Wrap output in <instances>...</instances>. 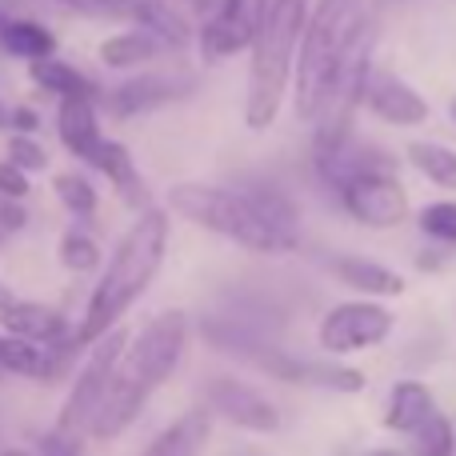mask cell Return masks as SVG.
Listing matches in <instances>:
<instances>
[{
  "mask_svg": "<svg viewBox=\"0 0 456 456\" xmlns=\"http://www.w3.org/2000/svg\"><path fill=\"white\" fill-rule=\"evenodd\" d=\"M184 348H189V316L181 308H168V313L152 316L141 329V337L133 345H125L117 369H112V385L104 393V404L93 420L96 441H112V436H120L141 417L149 396L173 377Z\"/></svg>",
  "mask_w": 456,
  "mask_h": 456,
  "instance_id": "6da1fadb",
  "label": "cell"
},
{
  "mask_svg": "<svg viewBox=\"0 0 456 456\" xmlns=\"http://www.w3.org/2000/svg\"><path fill=\"white\" fill-rule=\"evenodd\" d=\"M168 205L184 221L221 232L252 252H292L297 248V216L268 189H216V184H176Z\"/></svg>",
  "mask_w": 456,
  "mask_h": 456,
  "instance_id": "7a4b0ae2",
  "label": "cell"
},
{
  "mask_svg": "<svg viewBox=\"0 0 456 456\" xmlns=\"http://www.w3.org/2000/svg\"><path fill=\"white\" fill-rule=\"evenodd\" d=\"M165 248H168V216L160 208H144L133 221V228L120 236L109 268L96 281L88 313L77 329V345H96L104 332H112V324L128 313V305L157 281L160 265H165Z\"/></svg>",
  "mask_w": 456,
  "mask_h": 456,
  "instance_id": "3957f363",
  "label": "cell"
},
{
  "mask_svg": "<svg viewBox=\"0 0 456 456\" xmlns=\"http://www.w3.org/2000/svg\"><path fill=\"white\" fill-rule=\"evenodd\" d=\"M369 28L364 0H316L297 48V117L321 120L348 48Z\"/></svg>",
  "mask_w": 456,
  "mask_h": 456,
  "instance_id": "277c9868",
  "label": "cell"
},
{
  "mask_svg": "<svg viewBox=\"0 0 456 456\" xmlns=\"http://www.w3.org/2000/svg\"><path fill=\"white\" fill-rule=\"evenodd\" d=\"M308 20V0H273L265 12L256 40H252V88L244 120L248 128H268L281 112V96L289 85V72L297 64L300 32Z\"/></svg>",
  "mask_w": 456,
  "mask_h": 456,
  "instance_id": "5b68a950",
  "label": "cell"
},
{
  "mask_svg": "<svg viewBox=\"0 0 456 456\" xmlns=\"http://www.w3.org/2000/svg\"><path fill=\"white\" fill-rule=\"evenodd\" d=\"M125 345H128L125 332H104L96 340L93 356L80 369L77 385H72L69 401H64L61 417H56V433L45 441L48 456H80V444H85V436H93V420L104 404V393L112 385V369H117Z\"/></svg>",
  "mask_w": 456,
  "mask_h": 456,
  "instance_id": "8992f818",
  "label": "cell"
},
{
  "mask_svg": "<svg viewBox=\"0 0 456 456\" xmlns=\"http://www.w3.org/2000/svg\"><path fill=\"white\" fill-rule=\"evenodd\" d=\"M369 53H372V28H364L361 37H356V45L348 48L345 64H340L337 80H332L329 104H324L321 120H316V144H321L324 157H337V152L345 149L353 112H356V104L364 101V88H369V77H372Z\"/></svg>",
  "mask_w": 456,
  "mask_h": 456,
  "instance_id": "52a82bcc",
  "label": "cell"
},
{
  "mask_svg": "<svg viewBox=\"0 0 456 456\" xmlns=\"http://www.w3.org/2000/svg\"><path fill=\"white\" fill-rule=\"evenodd\" d=\"M340 200L348 216L369 228H393L409 216V192L393 181L388 168H353L340 181Z\"/></svg>",
  "mask_w": 456,
  "mask_h": 456,
  "instance_id": "ba28073f",
  "label": "cell"
},
{
  "mask_svg": "<svg viewBox=\"0 0 456 456\" xmlns=\"http://www.w3.org/2000/svg\"><path fill=\"white\" fill-rule=\"evenodd\" d=\"M273 0H221L208 24L200 28V53L205 61H224V56H236L256 40L260 24H265V12Z\"/></svg>",
  "mask_w": 456,
  "mask_h": 456,
  "instance_id": "9c48e42d",
  "label": "cell"
},
{
  "mask_svg": "<svg viewBox=\"0 0 456 456\" xmlns=\"http://www.w3.org/2000/svg\"><path fill=\"white\" fill-rule=\"evenodd\" d=\"M393 332V313L380 305H337L329 316L321 321V348L329 353H361L372 348Z\"/></svg>",
  "mask_w": 456,
  "mask_h": 456,
  "instance_id": "30bf717a",
  "label": "cell"
},
{
  "mask_svg": "<svg viewBox=\"0 0 456 456\" xmlns=\"http://www.w3.org/2000/svg\"><path fill=\"white\" fill-rule=\"evenodd\" d=\"M208 401H213V409L221 417L248 428V433H273L281 425V412L273 409V401L265 393H256V388H248L244 380H228V377L213 380L208 385Z\"/></svg>",
  "mask_w": 456,
  "mask_h": 456,
  "instance_id": "8fae6325",
  "label": "cell"
},
{
  "mask_svg": "<svg viewBox=\"0 0 456 456\" xmlns=\"http://www.w3.org/2000/svg\"><path fill=\"white\" fill-rule=\"evenodd\" d=\"M364 104L377 112L380 120L388 125H425L428 120V101L409 88L404 80H396L393 72H372L369 77V88H364Z\"/></svg>",
  "mask_w": 456,
  "mask_h": 456,
  "instance_id": "7c38bea8",
  "label": "cell"
},
{
  "mask_svg": "<svg viewBox=\"0 0 456 456\" xmlns=\"http://www.w3.org/2000/svg\"><path fill=\"white\" fill-rule=\"evenodd\" d=\"M56 133H61L64 149H69L72 157L96 165V152H101L104 136H101L96 109L88 104V96H64V101H61V117H56Z\"/></svg>",
  "mask_w": 456,
  "mask_h": 456,
  "instance_id": "4fadbf2b",
  "label": "cell"
},
{
  "mask_svg": "<svg viewBox=\"0 0 456 456\" xmlns=\"http://www.w3.org/2000/svg\"><path fill=\"white\" fill-rule=\"evenodd\" d=\"M189 88L192 85L181 77H141L112 93V109H117V117H136V112L160 109V104H168V101H181Z\"/></svg>",
  "mask_w": 456,
  "mask_h": 456,
  "instance_id": "5bb4252c",
  "label": "cell"
},
{
  "mask_svg": "<svg viewBox=\"0 0 456 456\" xmlns=\"http://www.w3.org/2000/svg\"><path fill=\"white\" fill-rule=\"evenodd\" d=\"M332 273H337V281L353 284L364 297H401L404 292V276L369 256H340V260H332Z\"/></svg>",
  "mask_w": 456,
  "mask_h": 456,
  "instance_id": "9a60e30c",
  "label": "cell"
},
{
  "mask_svg": "<svg viewBox=\"0 0 456 456\" xmlns=\"http://www.w3.org/2000/svg\"><path fill=\"white\" fill-rule=\"evenodd\" d=\"M96 168H101V173L109 176L112 184H117V192H120V197H125L133 208H144V205H149V192H144V181H141V173H136V160H133V152H128L125 144L104 141L101 152H96Z\"/></svg>",
  "mask_w": 456,
  "mask_h": 456,
  "instance_id": "2e32d148",
  "label": "cell"
},
{
  "mask_svg": "<svg viewBox=\"0 0 456 456\" xmlns=\"http://www.w3.org/2000/svg\"><path fill=\"white\" fill-rule=\"evenodd\" d=\"M433 412H436L433 393H428L420 380H401V385L393 388V396H388L385 420H388V428H396V433H417Z\"/></svg>",
  "mask_w": 456,
  "mask_h": 456,
  "instance_id": "e0dca14e",
  "label": "cell"
},
{
  "mask_svg": "<svg viewBox=\"0 0 456 456\" xmlns=\"http://www.w3.org/2000/svg\"><path fill=\"white\" fill-rule=\"evenodd\" d=\"M0 324L12 337H28V340H56L64 332L61 313H53L48 305H28V300H12V305L0 313Z\"/></svg>",
  "mask_w": 456,
  "mask_h": 456,
  "instance_id": "ac0fdd59",
  "label": "cell"
},
{
  "mask_svg": "<svg viewBox=\"0 0 456 456\" xmlns=\"http://www.w3.org/2000/svg\"><path fill=\"white\" fill-rule=\"evenodd\" d=\"M205 441H208V417L205 412H184L141 456H200Z\"/></svg>",
  "mask_w": 456,
  "mask_h": 456,
  "instance_id": "d6986e66",
  "label": "cell"
},
{
  "mask_svg": "<svg viewBox=\"0 0 456 456\" xmlns=\"http://www.w3.org/2000/svg\"><path fill=\"white\" fill-rule=\"evenodd\" d=\"M0 369L8 372H20V377H40V380H53L56 361L45 353V340H28V337H0Z\"/></svg>",
  "mask_w": 456,
  "mask_h": 456,
  "instance_id": "ffe728a7",
  "label": "cell"
},
{
  "mask_svg": "<svg viewBox=\"0 0 456 456\" xmlns=\"http://www.w3.org/2000/svg\"><path fill=\"white\" fill-rule=\"evenodd\" d=\"M168 48V40H160L157 32L141 28V32H120V37H109L101 45V61L109 69H133V64H149L152 56H160Z\"/></svg>",
  "mask_w": 456,
  "mask_h": 456,
  "instance_id": "44dd1931",
  "label": "cell"
},
{
  "mask_svg": "<svg viewBox=\"0 0 456 456\" xmlns=\"http://www.w3.org/2000/svg\"><path fill=\"white\" fill-rule=\"evenodd\" d=\"M125 16L136 20L141 28L157 32V37L168 40V45H184V40H189V20H184L173 4H165V0H133Z\"/></svg>",
  "mask_w": 456,
  "mask_h": 456,
  "instance_id": "7402d4cb",
  "label": "cell"
},
{
  "mask_svg": "<svg viewBox=\"0 0 456 456\" xmlns=\"http://www.w3.org/2000/svg\"><path fill=\"white\" fill-rule=\"evenodd\" d=\"M32 80H37L45 93H56L61 101H64V96H88V93H93V85H88V80L80 77L72 64H61V61H53V56L32 61Z\"/></svg>",
  "mask_w": 456,
  "mask_h": 456,
  "instance_id": "603a6c76",
  "label": "cell"
},
{
  "mask_svg": "<svg viewBox=\"0 0 456 456\" xmlns=\"http://www.w3.org/2000/svg\"><path fill=\"white\" fill-rule=\"evenodd\" d=\"M4 48L12 56H24V61H45V56H53L56 40H53V32H48L45 24H37V20H12L4 28Z\"/></svg>",
  "mask_w": 456,
  "mask_h": 456,
  "instance_id": "cb8c5ba5",
  "label": "cell"
},
{
  "mask_svg": "<svg viewBox=\"0 0 456 456\" xmlns=\"http://www.w3.org/2000/svg\"><path fill=\"white\" fill-rule=\"evenodd\" d=\"M409 160L433 184H441V189H456V152L452 149L433 144V141H417V144H409Z\"/></svg>",
  "mask_w": 456,
  "mask_h": 456,
  "instance_id": "d4e9b609",
  "label": "cell"
},
{
  "mask_svg": "<svg viewBox=\"0 0 456 456\" xmlns=\"http://www.w3.org/2000/svg\"><path fill=\"white\" fill-rule=\"evenodd\" d=\"M53 192L61 197V205L69 208V213H77V216L96 213V189L85 181V176H77V173H56V176H53Z\"/></svg>",
  "mask_w": 456,
  "mask_h": 456,
  "instance_id": "484cf974",
  "label": "cell"
},
{
  "mask_svg": "<svg viewBox=\"0 0 456 456\" xmlns=\"http://www.w3.org/2000/svg\"><path fill=\"white\" fill-rule=\"evenodd\" d=\"M409 436H412V456H452V425L441 412H433V417Z\"/></svg>",
  "mask_w": 456,
  "mask_h": 456,
  "instance_id": "4316f807",
  "label": "cell"
},
{
  "mask_svg": "<svg viewBox=\"0 0 456 456\" xmlns=\"http://www.w3.org/2000/svg\"><path fill=\"white\" fill-rule=\"evenodd\" d=\"M61 260H64V268H72V273H93V268L101 265V248H96V240L88 232L72 228V232H64V240H61Z\"/></svg>",
  "mask_w": 456,
  "mask_h": 456,
  "instance_id": "83f0119b",
  "label": "cell"
},
{
  "mask_svg": "<svg viewBox=\"0 0 456 456\" xmlns=\"http://www.w3.org/2000/svg\"><path fill=\"white\" fill-rule=\"evenodd\" d=\"M420 228H425L428 236H436V240L456 244V205H449V200L428 205L425 213H420Z\"/></svg>",
  "mask_w": 456,
  "mask_h": 456,
  "instance_id": "f1b7e54d",
  "label": "cell"
},
{
  "mask_svg": "<svg viewBox=\"0 0 456 456\" xmlns=\"http://www.w3.org/2000/svg\"><path fill=\"white\" fill-rule=\"evenodd\" d=\"M8 160H12V165H20L24 173H40V168L48 165L45 149H40V144H32L28 136H16V141L8 144Z\"/></svg>",
  "mask_w": 456,
  "mask_h": 456,
  "instance_id": "f546056e",
  "label": "cell"
},
{
  "mask_svg": "<svg viewBox=\"0 0 456 456\" xmlns=\"http://www.w3.org/2000/svg\"><path fill=\"white\" fill-rule=\"evenodd\" d=\"M0 197H8V200L28 197V173L20 165H12V160L0 165Z\"/></svg>",
  "mask_w": 456,
  "mask_h": 456,
  "instance_id": "4dcf8cb0",
  "label": "cell"
},
{
  "mask_svg": "<svg viewBox=\"0 0 456 456\" xmlns=\"http://www.w3.org/2000/svg\"><path fill=\"white\" fill-rule=\"evenodd\" d=\"M0 224H4V228H20V224H24V208L0 205Z\"/></svg>",
  "mask_w": 456,
  "mask_h": 456,
  "instance_id": "1f68e13d",
  "label": "cell"
},
{
  "mask_svg": "<svg viewBox=\"0 0 456 456\" xmlns=\"http://www.w3.org/2000/svg\"><path fill=\"white\" fill-rule=\"evenodd\" d=\"M12 125L20 128V133H32V128H37V112L32 109H12Z\"/></svg>",
  "mask_w": 456,
  "mask_h": 456,
  "instance_id": "d6a6232c",
  "label": "cell"
},
{
  "mask_svg": "<svg viewBox=\"0 0 456 456\" xmlns=\"http://www.w3.org/2000/svg\"><path fill=\"white\" fill-rule=\"evenodd\" d=\"M184 8H192V12H200V16H213L216 8H221V0H181Z\"/></svg>",
  "mask_w": 456,
  "mask_h": 456,
  "instance_id": "836d02e7",
  "label": "cell"
},
{
  "mask_svg": "<svg viewBox=\"0 0 456 456\" xmlns=\"http://www.w3.org/2000/svg\"><path fill=\"white\" fill-rule=\"evenodd\" d=\"M8 305H12V292H8V289H4V284H0V313H4V308H8Z\"/></svg>",
  "mask_w": 456,
  "mask_h": 456,
  "instance_id": "e575fe53",
  "label": "cell"
},
{
  "mask_svg": "<svg viewBox=\"0 0 456 456\" xmlns=\"http://www.w3.org/2000/svg\"><path fill=\"white\" fill-rule=\"evenodd\" d=\"M0 456H32V452H24V449H4Z\"/></svg>",
  "mask_w": 456,
  "mask_h": 456,
  "instance_id": "d590c367",
  "label": "cell"
},
{
  "mask_svg": "<svg viewBox=\"0 0 456 456\" xmlns=\"http://www.w3.org/2000/svg\"><path fill=\"white\" fill-rule=\"evenodd\" d=\"M0 125H12V112H4V109H0Z\"/></svg>",
  "mask_w": 456,
  "mask_h": 456,
  "instance_id": "8d00e7d4",
  "label": "cell"
},
{
  "mask_svg": "<svg viewBox=\"0 0 456 456\" xmlns=\"http://www.w3.org/2000/svg\"><path fill=\"white\" fill-rule=\"evenodd\" d=\"M372 456H404V452H393V449H380V452H372Z\"/></svg>",
  "mask_w": 456,
  "mask_h": 456,
  "instance_id": "74e56055",
  "label": "cell"
},
{
  "mask_svg": "<svg viewBox=\"0 0 456 456\" xmlns=\"http://www.w3.org/2000/svg\"><path fill=\"white\" fill-rule=\"evenodd\" d=\"M452 117H456V101H452Z\"/></svg>",
  "mask_w": 456,
  "mask_h": 456,
  "instance_id": "f35d334b",
  "label": "cell"
},
{
  "mask_svg": "<svg viewBox=\"0 0 456 456\" xmlns=\"http://www.w3.org/2000/svg\"><path fill=\"white\" fill-rule=\"evenodd\" d=\"M0 40H4V28H0Z\"/></svg>",
  "mask_w": 456,
  "mask_h": 456,
  "instance_id": "ab89813d",
  "label": "cell"
},
{
  "mask_svg": "<svg viewBox=\"0 0 456 456\" xmlns=\"http://www.w3.org/2000/svg\"><path fill=\"white\" fill-rule=\"evenodd\" d=\"M69 4H72V0H69Z\"/></svg>",
  "mask_w": 456,
  "mask_h": 456,
  "instance_id": "60d3db41",
  "label": "cell"
}]
</instances>
